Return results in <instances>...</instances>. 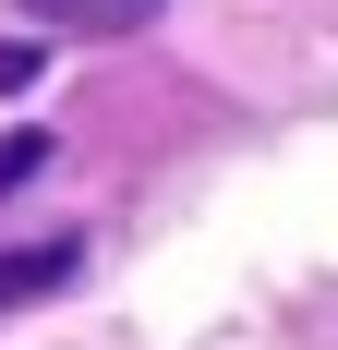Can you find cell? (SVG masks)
<instances>
[{"instance_id": "cell-3", "label": "cell", "mask_w": 338, "mask_h": 350, "mask_svg": "<svg viewBox=\"0 0 338 350\" xmlns=\"http://www.w3.org/2000/svg\"><path fill=\"white\" fill-rule=\"evenodd\" d=\"M36 157H49V133H36V121H25V133H0V193H12V181H36Z\"/></svg>"}, {"instance_id": "cell-2", "label": "cell", "mask_w": 338, "mask_h": 350, "mask_svg": "<svg viewBox=\"0 0 338 350\" xmlns=\"http://www.w3.org/2000/svg\"><path fill=\"white\" fill-rule=\"evenodd\" d=\"M73 278V242H25V254H0V302H36V290H61Z\"/></svg>"}, {"instance_id": "cell-1", "label": "cell", "mask_w": 338, "mask_h": 350, "mask_svg": "<svg viewBox=\"0 0 338 350\" xmlns=\"http://www.w3.org/2000/svg\"><path fill=\"white\" fill-rule=\"evenodd\" d=\"M25 12H36V25H73V36H133L157 0H25Z\"/></svg>"}]
</instances>
